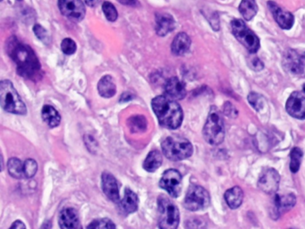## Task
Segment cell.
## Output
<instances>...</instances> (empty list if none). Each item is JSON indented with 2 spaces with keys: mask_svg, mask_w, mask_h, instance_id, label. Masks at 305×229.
<instances>
[{
  "mask_svg": "<svg viewBox=\"0 0 305 229\" xmlns=\"http://www.w3.org/2000/svg\"><path fill=\"white\" fill-rule=\"evenodd\" d=\"M176 27L174 17L169 14H157L156 15V33L160 37H165L168 33L173 32Z\"/></svg>",
  "mask_w": 305,
  "mask_h": 229,
  "instance_id": "16",
  "label": "cell"
},
{
  "mask_svg": "<svg viewBox=\"0 0 305 229\" xmlns=\"http://www.w3.org/2000/svg\"><path fill=\"white\" fill-rule=\"evenodd\" d=\"M248 63H249L250 67L256 72L263 70V67H264L263 61L258 57H250V59L248 60Z\"/></svg>",
  "mask_w": 305,
  "mask_h": 229,
  "instance_id": "36",
  "label": "cell"
},
{
  "mask_svg": "<svg viewBox=\"0 0 305 229\" xmlns=\"http://www.w3.org/2000/svg\"><path fill=\"white\" fill-rule=\"evenodd\" d=\"M224 109H225V114L227 117H233V115H235L236 117L237 116V111H236V108L233 105H231L230 103H226Z\"/></svg>",
  "mask_w": 305,
  "mask_h": 229,
  "instance_id": "37",
  "label": "cell"
},
{
  "mask_svg": "<svg viewBox=\"0 0 305 229\" xmlns=\"http://www.w3.org/2000/svg\"><path fill=\"white\" fill-rule=\"evenodd\" d=\"M120 4L124 5H129V6H136L139 5L138 0H118Z\"/></svg>",
  "mask_w": 305,
  "mask_h": 229,
  "instance_id": "38",
  "label": "cell"
},
{
  "mask_svg": "<svg viewBox=\"0 0 305 229\" xmlns=\"http://www.w3.org/2000/svg\"><path fill=\"white\" fill-rule=\"evenodd\" d=\"M268 6L273 15L274 19L280 28L284 30H289L293 27L295 22V17L292 13L282 9L273 1H268Z\"/></svg>",
  "mask_w": 305,
  "mask_h": 229,
  "instance_id": "14",
  "label": "cell"
},
{
  "mask_svg": "<svg viewBox=\"0 0 305 229\" xmlns=\"http://www.w3.org/2000/svg\"><path fill=\"white\" fill-rule=\"evenodd\" d=\"M275 209L278 214L287 211L293 208L296 203V197L294 193L278 194L275 197Z\"/></svg>",
  "mask_w": 305,
  "mask_h": 229,
  "instance_id": "21",
  "label": "cell"
},
{
  "mask_svg": "<svg viewBox=\"0 0 305 229\" xmlns=\"http://www.w3.org/2000/svg\"><path fill=\"white\" fill-rule=\"evenodd\" d=\"M59 10L71 21H81L86 15V7L81 0H58Z\"/></svg>",
  "mask_w": 305,
  "mask_h": 229,
  "instance_id": "10",
  "label": "cell"
},
{
  "mask_svg": "<svg viewBox=\"0 0 305 229\" xmlns=\"http://www.w3.org/2000/svg\"><path fill=\"white\" fill-rule=\"evenodd\" d=\"M1 1H2V0H1Z\"/></svg>",
  "mask_w": 305,
  "mask_h": 229,
  "instance_id": "43",
  "label": "cell"
},
{
  "mask_svg": "<svg viewBox=\"0 0 305 229\" xmlns=\"http://www.w3.org/2000/svg\"><path fill=\"white\" fill-rule=\"evenodd\" d=\"M41 117H42L43 121L46 123L50 128L59 126L61 122V117L59 113L50 105L43 106Z\"/></svg>",
  "mask_w": 305,
  "mask_h": 229,
  "instance_id": "24",
  "label": "cell"
},
{
  "mask_svg": "<svg viewBox=\"0 0 305 229\" xmlns=\"http://www.w3.org/2000/svg\"><path fill=\"white\" fill-rule=\"evenodd\" d=\"M280 182L279 172L274 168H266L262 172L258 181L259 188L268 194L275 193L278 191Z\"/></svg>",
  "mask_w": 305,
  "mask_h": 229,
  "instance_id": "12",
  "label": "cell"
},
{
  "mask_svg": "<svg viewBox=\"0 0 305 229\" xmlns=\"http://www.w3.org/2000/svg\"><path fill=\"white\" fill-rule=\"evenodd\" d=\"M159 228L162 229H177L180 221V213L177 206L166 196L158 199Z\"/></svg>",
  "mask_w": 305,
  "mask_h": 229,
  "instance_id": "6",
  "label": "cell"
},
{
  "mask_svg": "<svg viewBox=\"0 0 305 229\" xmlns=\"http://www.w3.org/2000/svg\"><path fill=\"white\" fill-rule=\"evenodd\" d=\"M303 156H304V152L300 148L295 147L292 149V151L290 153V158H291L290 170L292 171V173H297L299 170L302 160H303Z\"/></svg>",
  "mask_w": 305,
  "mask_h": 229,
  "instance_id": "28",
  "label": "cell"
},
{
  "mask_svg": "<svg viewBox=\"0 0 305 229\" xmlns=\"http://www.w3.org/2000/svg\"><path fill=\"white\" fill-rule=\"evenodd\" d=\"M119 206L125 214L135 212L139 206V198L135 192L131 189L126 188L124 191L123 198L120 201Z\"/></svg>",
  "mask_w": 305,
  "mask_h": 229,
  "instance_id": "20",
  "label": "cell"
},
{
  "mask_svg": "<svg viewBox=\"0 0 305 229\" xmlns=\"http://www.w3.org/2000/svg\"><path fill=\"white\" fill-rule=\"evenodd\" d=\"M61 49H62L63 53L70 56V55H73L76 52L77 46H76V43L74 40H72L70 38H65L61 43Z\"/></svg>",
  "mask_w": 305,
  "mask_h": 229,
  "instance_id": "33",
  "label": "cell"
},
{
  "mask_svg": "<svg viewBox=\"0 0 305 229\" xmlns=\"http://www.w3.org/2000/svg\"><path fill=\"white\" fill-rule=\"evenodd\" d=\"M6 52L16 63L17 74L28 80L37 81L41 78V65L37 56L29 45L12 36L6 42Z\"/></svg>",
  "mask_w": 305,
  "mask_h": 229,
  "instance_id": "1",
  "label": "cell"
},
{
  "mask_svg": "<svg viewBox=\"0 0 305 229\" xmlns=\"http://www.w3.org/2000/svg\"><path fill=\"white\" fill-rule=\"evenodd\" d=\"M18 1H21V0H18Z\"/></svg>",
  "mask_w": 305,
  "mask_h": 229,
  "instance_id": "42",
  "label": "cell"
},
{
  "mask_svg": "<svg viewBox=\"0 0 305 229\" xmlns=\"http://www.w3.org/2000/svg\"><path fill=\"white\" fill-rule=\"evenodd\" d=\"M192 41L185 32H180L174 39L171 44L172 53L175 56H183L191 48Z\"/></svg>",
  "mask_w": 305,
  "mask_h": 229,
  "instance_id": "19",
  "label": "cell"
},
{
  "mask_svg": "<svg viewBox=\"0 0 305 229\" xmlns=\"http://www.w3.org/2000/svg\"><path fill=\"white\" fill-rule=\"evenodd\" d=\"M102 190L113 203H118L120 201L119 187L116 177L108 172H104L102 176Z\"/></svg>",
  "mask_w": 305,
  "mask_h": 229,
  "instance_id": "15",
  "label": "cell"
},
{
  "mask_svg": "<svg viewBox=\"0 0 305 229\" xmlns=\"http://www.w3.org/2000/svg\"><path fill=\"white\" fill-rule=\"evenodd\" d=\"M231 29L236 40L242 43L250 53H256L260 49V39L243 20L234 19L231 21Z\"/></svg>",
  "mask_w": 305,
  "mask_h": 229,
  "instance_id": "7",
  "label": "cell"
},
{
  "mask_svg": "<svg viewBox=\"0 0 305 229\" xmlns=\"http://www.w3.org/2000/svg\"><path fill=\"white\" fill-rule=\"evenodd\" d=\"M33 32L37 36L38 39L41 40L43 43H45V44L49 43V36H48V32L41 24H35L33 26Z\"/></svg>",
  "mask_w": 305,
  "mask_h": 229,
  "instance_id": "35",
  "label": "cell"
},
{
  "mask_svg": "<svg viewBox=\"0 0 305 229\" xmlns=\"http://www.w3.org/2000/svg\"><path fill=\"white\" fill-rule=\"evenodd\" d=\"M151 107L161 126L175 130L180 127L183 119L181 106L170 97L157 96L151 102Z\"/></svg>",
  "mask_w": 305,
  "mask_h": 229,
  "instance_id": "2",
  "label": "cell"
},
{
  "mask_svg": "<svg viewBox=\"0 0 305 229\" xmlns=\"http://www.w3.org/2000/svg\"><path fill=\"white\" fill-rule=\"evenodd\" d=\"M248 101L256 110L263 109L264 100H263V97L261 96L260 94H258L257 92H251L248 95Z\"/></svg>",
  "mask_w": 305,
  "mask_h": 229,
  "instance_id": "34",
  "label": "cell"
},
{
  "mask_svg": "<svg viewBox=\"0 0 305 229\" xmlns=\"http://www.w3.org/2000/svg\"><path fill=\"white\" fill-rule=\"evenodd\" d=\"M84 1H85L86 5L91 6V7H94V6H96L98 5L100 0H84Z\"/></svg>",
  "mask_w": 305,
  "mask_h": 229,
  "instance_id": "40",
  "label": "cell"
},
{
  "mask_svg": "<svg viewBox=\"0 0 305 229\" xmlns=\"http://www.w3.org/2000/svg\"><path fill=\"white\" fill-rule=\"evenodd\" d=\"M225 125L223 117L216 107H211L203 127V136L211 145H220L225 138Z\"/></svg>",
  "mask_w": 305,
  "mask_h": 229,
  "instance_id": "5",
  "label": "cell"
},
{
  "mask_svg": "<svg viewBox=\"0 0 305 229\" xmlns=\"http://www.w3.org/2000/svg\"><path fill=\"white\" fill-rule=\"evenodd\" d=\"M98 91L100 92L101 96L106 99H109L115 96L117 92V86L115 84L113 78L110 75H105L99 81Z\"/></svg>",
  "mask_w": 305,
  "mask_h": 229,
  "instance_id": "22",
  "label": "cell"
},
{
  "mask_svg": "<svg viewBox=\"0 0 305 229\" xmlns=\"http://www.w3.org/2000/svg\"><path fill=\"white\" fill-rule=\"evenodd\" d=\"M225 200L231 208L236 209L241 206L244 200V192L239 187L230 188L225 192Z\"/></svg>",
  "mask_w": 305,
  "mask_h": 229,
  "instance_id": "23",
  "label": "cell"
},
{
  "mask_svg": "<svg viewBox=\"0 0 305 229\" xmlns=\"http://www.w3.org/2000/svg\"><path fill=\"white\" fill-rule=\"evenodd\" d=\"M303 91H304V95L305 96V84L304 85V88H303Z\"/></svg>",
  "mask_w": 305,
  "mask_h": 229,
  "instance_id": "41",
  "label": "cell"
},
{
  "mask_svg": "<svg viewBox=\"0 0 305 229\" xmlns=\"http://www.w3.org/2000/svg\"><path fill=\"white\" fill-rule=\"evenodd\" d=\"M210 203L209 192L200 186L189 187L184 198V207L191 211H198L207 208Z\"/></svg>",
  "mask_w": 305,
  "mask_h": 229,
  "instance_id": "8",
  "label": "cell"
},
{
  "mask_svg": "<svg viewBox=\"0 0 305 229\" xmlns=\"http://www.w3.org/2000/svg\"><path fill=\"white\" fill-rule=\"evenodd\" d=\"M37 162L32 159H28L23 162L24 178H32L37 173Z\"/></svg>",
  "mask_w": 305,
  "mask_h": 229,
  "instance_id": "31",
  "label": "cell"
},
{
  "mask_svg": "<svg viewBox=\"0 0 305 229\" xmlns=\"http://www.w3.org/2000/svg\"><path fill=\"white\" fill-rule=\"evenodd\" d=\"M7 169L8 173L12 177L16 179H22L24 178L23 173V162L17 158H11L7 162Z\"/></svg>",
  "mask_w": 305,
  "mask_h": 229,
  "instance_id": "27",
  "label": "cell"
},
{
  "mask_svg": "<svg viewBox=\"0 0 305 229\" xmlns=\"http://www.w3.org/2000/svg\"><path fill=\"white\" fill-rule=\"evenodd\" d=\"M129 126L133 133H141L147 128V120L143 116H134L129 119Z\"/></svg>",
  "mask_w": 305,
  "mask_h": 229,
  "instance_id": "29",
  "label": "cell"
},
{
  "mask_svg": "<svg viewBox=\"0 0 305 229\" xmlns=\"http://www.w3.org/2000/svg\"><path fill=\"white\" fill-rule=\"evenodd\" d=\"M102 10H103V13L106 16L107 21L113 22V21H116L118 20V10H117V8L115 7V5H113L112 3L105 1L102 4Z\"/></svg>",
  "mask_w": 305,
  "mask_h": 229,
  "instance_id": "30",
  "label": "cell"
},
{
  "mask_svg": "<svg viewBox=\"0 0 305 229\" xmlns=\"http://www.w3.org/2000/svg\"><path fill=\"white\" fill-rule=\"evenodd\" d=\"M283 63L291 74L305 76V51L289 49L285 55Z\"/></svg>",
  "mask_w": 305,
  "mask_h": 229,
  "instance_id": "11",
  "label": "cell"
},
{
  "mask_svg": "<svg viewBox=\"0 0 305 229\" xmlns=\"http://www.w3.org/2000/svg\"><path fill=\"white\" fill-rule=\"evenodd\" d=\"M166 95L174 100H183L186 96V89L182 81L177 77H171L166 81L165 84Z\"/></svg>",
  "mask_w": 305,
  "mask_h": 229,
  "instance_id": "18",
  "label": "cell"
},
{
  "mask_svg": "<svg viewBox=\"0 0 305 229\" xmlns=\"http://www.w3.org/2000/svg\"><path fill=\"white\" fill-rule=\"evenodd\" d=\"M286 111L291 117L297 119H305V96L295 91L290 95L286 105Z\"/></svg>",
  "mask_w": 305,
  "mask_h": 229,
  "instance_id": "13",
  "label": "cell"
},
{
  "mask_svg": "<svg viewBox=\"0 0 305 229\" xmlns=\"http://www.w3.org/2000/svg\"><path fill=\"white\" fill-rule=\"evenodd\" d=\"M0 104L6 112L21 116L27 113L24 102L9 80L0 83Z\"/></svg>",
  "mask_w": 305,
  "mask_h": 229,
  "instance_id": "4",
  "label": "cell"
},
{
  "mask_svg": "<svg viewBox=\"0 0 305 229\" xmlns=\"http://www.w3.org/2000/svg\"><path fill=\"white\" fill-rule=\"evenodd\" d=\"M26 229V226L22 223V221L21 220H16L15 221L13 225L11 226L10 229Z\"/></svg>",
  "mask_w": 305,
  "mask_h": 229,
  "instance_id": "39",
  "label": "cell"
},
{
  "mask_svg": "<svg viewBox=\"0 0 305 229\" xmlns=\"http://www.w3.org/2000/svg\"><path fill=\"white\" fill-rule=\"evenodd\" d=\"M239 12L246 21L252 20L258 12L256 0H242L239 5Z\"/></svg>",
  "mask_w": 305,
  "mask_h": 229,
  "instance_id": "26",
  "label": "cell"
},
{
  "mask_svg": "<svg viewBox=\"0 0 305 229\" xmlns=\"http://www.w3.org/2000/svg\"><path fill=\"white\" fill-rule=\"evenodd\" d=\"M161 149L166 159L172 161L188 159L193 152V145L187 139L177 135L166 137L161 144Z\"/></svg>",
  "mask_w": 305,
  "mask_h": 229,
  "instance_id": "3",
  "label": "cell"
},
{
  "mask_svg": "<svg viewBox=\"0 0 305 229\" xmlns=\"http://www.w3.org/2000/svg\"><path fill=\"white\" fill-rule=\"evenodd\" d=\"M160 187L171 197H178L182 191V175L177 169H167L161 176Z\"/></svg>",
  "mask_w": 305,
  "mask_h": 229,
  "instance_id": "9",
  "label": "cell"
},
{
  "mask_svg": "<svg viewBox=\"0 0 305 229\" xmlns=\"http://www.w3.org/2000/svg\"><path fill=\"white\" fill-rule=\"evenodd\" d=\"M88 229H115L116 225L109 219H95L87 227Z\"/></svg>",
  "mask_w": 305,
  "mask_h": 229,
  "instance_id": "32",
  "label": "cell"
},
{
  "mask_svg": "<svg viewBox=\"0 0 305 229\" xmlns=\"http://www.w3.org/2000/svg\"><path fill=\"white\" fill-rule=\"evenodd\" d=\"M59 226L63 229H81L80 219L78 213L73 208H65L60 212Z\"/></svg>",
  "mask_w": 305,
  "mask_h": 229,
  "instance_id": "17",
  "label": "cell"
},
{
  "mask_svg": "<svg viewBox=\"0 0 305 229\" xmlns=\"http://www.w3.org/2000/svg\"><path fill=\"white\" fill-rule=\"evenodd\" d=\"M162 160H163V158H162L161 152L157 149H154L147 155L144 162H143V168L147 172L153 173L158 168H160V167L162 164Z\"/></svg>",
  "mask_w": 305,
  "mask_h": 229,
  "instance_id": "25",
  "label": "cell"
}]
</instances>
